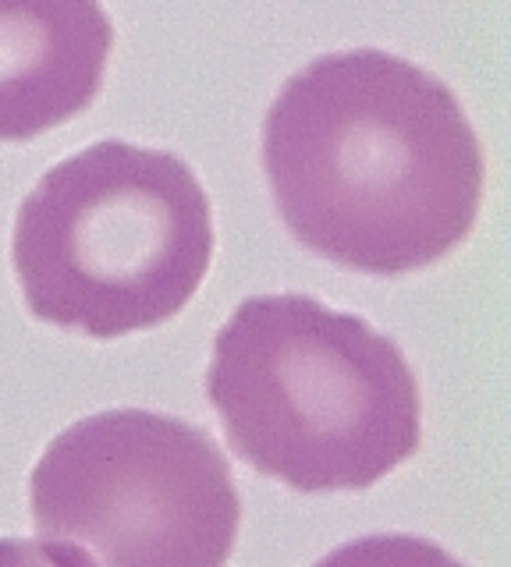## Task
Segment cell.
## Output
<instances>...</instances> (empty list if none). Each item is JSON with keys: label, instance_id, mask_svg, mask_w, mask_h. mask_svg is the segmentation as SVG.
I'll return each instance as SVG.
<instances>
[{"label": "cell", "instance_id": "6da1fadb", "mask_svg": "<svg viewBox=\"0 0 511 567\" xmlns=\"http://www.w3.org/2000/svg\"><path fill=\"white\" fill-rule=\"evenodd\" d=\"M263 174L298 245L341 270L398 277L469 238L487 159L444 82L366 47L285 82L263 121Z\"/></svg>", "mask_w": 511, "mask_h": 567}, {"label": "cell", "instance_id": "8992f818", "mask_svg": "<svg viewBox=\"0 0 511 567\" xmlns=\"http://www.w3.org/2000/svg\"><path fill=\"white\" fill-rule=\"evenodd\" d=\"M316 567H466L451 557L444 546L405 532H384V536L351 539L316 564Z\"/></svg>", "mask_w": 511, "mask_h": 567}, {"label": "cell", "instance_id": "52a82bcc", "mask_svg": "<svg viewBox=\"0 0 511 567\" xmlns=\"http://www.w3.org/2000/svg\"><path fill=\"white\" fill-rule=\"evenodd\" d=\"M0 567H61V564L43 543L8 536V539H0Z\"/></svg>", "mask_w": 511, "mask_h": 567}, {"label": "cell", "instance_id": "3957f363", "mask_svg": "<svg viewBox=\"0 0 511 567\" xmlns=\"http://www.w3.org/2000/svg\"><path fill=\"white\" fill-rule=\"evenodd\" d=\"M214 262V209L178 153L103 138L50 167L14 217L11 266L40 323L96 341L178 316Z\"/></svg>", "mask_w": 511, "mask_h": 567}, {"label": "cell", "instance_id": "5b68a950", "mask_svg": "<svg viewBox=\"0 0 511 567\" xmlns=\"http://www.w3.org/2000/svg\"><path fill=\"white\" fill-rule=\"evenodd\" d=\"M111 47L100 0H0V142L37 138L93 106Z\"/></svg>", "mask_w": 511, "mask_h": 567}, {"label": "cell", "instance_id": "7a4b0ae2", "mask_svg": "<svg viewBox=\"0 0 511 567\" xmlns=\"http://www.w3.org/2000/svg\"><path fill=\"white\" fill-rule=\"evenodd\" d=\"M206 398L232 451L298 493L369 489L422 443L401 348L313 295H256L214 337Z\"/></svg>", "mask_w": 511, "mask_h": 567}, {"label": "cell", "instance_id": "277c9868", "mask_svg": "<svg viewBox=\"0 0 511 567\" xmlns=\"http://www.w3.org/2000/svg\"><path fill=\"white\" fill-rule=\"evenodd\" d=\"M29 493L61 567H227L242 525L217 440L143 408L68 425L40 454Z\"/></svg>", "mask_w": 511, "mask_h": 567}]
</instances>
